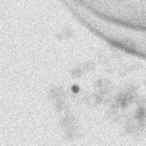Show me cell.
Listing matches in <instances>:
<instances>
[{"instance_id": "4", "label": "cell", "mask_w": 146, "mask_h": 146, "mask_svg": "<svg viewBox=\"0 0 146 146\" xmlns=\"http://www.w3.org/2000/svg\"><path fill=\"white\" fill-rule=\"evenodd\" d=\"M94 67H95V64L92 62H87V63L76 65L74 68L71 70V75L74 78H79V76L86 74L87 72H89L90 70H92Z\"/></svg>"}, {"instance_id": "1", "label": "cell", "mask_w": 146, "mask_h": 146, "mask_svg": "<svg viewBox=\"0 0 146 146\" xmlns=\"http://www.w3.org/2000/svg\"><path fill=\"white\" fill-rule=\"evenodd\" d=\"M137 87H135L133 84H129L124 89H122L120 92L116 94L115 98H114V103L117 104L120 107H127L130 105L131 102H133L136 99V94H137Z\"/></svg>"}, {"instance_id": "3", "label": "cell", "mask_w": 146, "mask_h": 146, "mask_svg": "<svg viewBox=\"0 0 146 146\" xmlns=\"http://www.w3.org/2000/svg\"><path fill=\"white\" fill-rule=\"evenodd\" d=\"M143 124L133 116V117H130V119H127L124 121V130L130 133V135H136L138 133L141 129H143Z\"/></svg>"}, {"instance_id": "6", "label": "cell", "mask_w": 146, "mask_h": 146, "mask_svg": "<svg viewBox=\"0 0 146 146\" xmlns=\"http://www.w3.org/2000/svg\"><path fill=\"white\" fill-rule=\"evenodd\" d=\"M75 116L73 114H70V113H66L64 116H62V119L59 120V124L63 129H66L71 125H74L75 124Z\"/></svg>"}, {"instance_id": "2", "label": "cell", "mask_w": 146, "mask_h": 146, "mask_svg": "<svg viewBox=\"0 0 146 146\" xmlns=\"http://www.w3.org/2000/svg\"><path fill=\"white\" fill-rule=\"evenodd\" d=\"M112 88H113V84L111 81H108L106 79H99L95 83V89H96L95 94L98 95L100 98H103L111 92Z\"/></svg>"}, {"instance_id": "8", "label": "cell", "mask_w": 146, "mask_h": 146, "mask_svg": "<svg viewBox=\"0 0 146 146\" xmlns=\"http://www.w3.org/2000/svg\"><path fill=\"white\" fill-rule=\"evenodd\" d=\"M54 107H55L56 111H58V112H64V111L68 107V105H67V103H66L65 99H58V100H55Z\"/></svg>"}, {"instance_id": "5", "label": "cell", "mask_w": 146, "mask_h": 146, "mask_svg": "<svg viewBox=\"0 0 146 146\" xmlns=\"http://www.w3.org/2000/svg\"><path fill=\"white\" fill-rule=\"evenodd\" d=\"M49 97L55 102L58 99H65L66 97V90L63 87L59 86H55L52 88L49 89Z\"/></svg>"}, {"instance_id": "7", "label": "cell", "mask_w": 146, "mask_h": 146, "mask_svg": "<svg viewBox=\"0 0 146 146\" xmlns=\"http://www.w3.org/2000/svg\"><path fill=\"white\" fill-rule=\"evenodd\" d=\"M64 130H65V135H66V137L68 139H74V138H78L80 136L79 128L75 124L74 125H71V127H68V128H66Z\"/></svg>"}]
</instances>
